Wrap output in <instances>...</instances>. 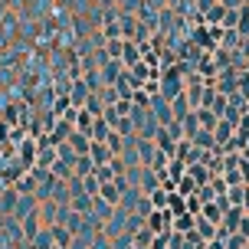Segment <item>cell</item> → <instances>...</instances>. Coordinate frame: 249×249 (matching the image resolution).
Here are the masks:
<instances>
[{"instance_id":"obj_9","label":"cell","mask_w":249,"mask_h":249,"mask_svg":"<svg viewBox=\"0 0 249 249\" xmlns=\"http://www.w3.org/2000/svg\"><path fill=\"white\" fill-rule=\"evenodd\" d=\"M239 92H243V102H249V72L239 75Z\"/></svg>"},{"instance_id":"obj_11","label":"cell","mask_w":249,"mask_h":249,"mask_svg":"<svg viewBox=\"0 0 249 249\" xmlns=\"http://www.w3.org/2000/svg\"><path fill=\"white\" fill-rule=\"evenodd\" d=\"M190 174H194V177H197V180H200V184H203V180H207V171H200V167H194V164H190Z\"/></svg>"},{"instance_id":"obj_7","label":"cell","mask_w":249,"mask_h":249,"mask_svg":"<svg viewBox=\"0 0 249 249\" xmlns=\"http://www.w3.org/2000/svg\"><path fill=\"white\" fill-rule=\"evenodd\" d=\"M115 187H118V184H102V197L108 200V203H115V200H118V190H115Z\"/></svg>"},{"instance_id":"obj_3","label":"cell","mask_w":249,"mask_h":249,"mask_svg":"<svg viewBox=\"0 0 249 249\" xmlns=\"http://www.w3.org/2000/svg\"><path fill=\"white\" fill-rule=\"evenodd\" d=\"M187 102H190V95H177V99H171V108H174L177 122H184L187 115H190V112H187Z\"/></svg>"},{"instance_id":"obj_6","label":"cell","mask_w":249,"mask_h":249,"mask_svg":"<svg viewBox=\"0 0 249 249\" xmlns=\"http://www.w3.org/2000/svg\"><path fill=\"white\" fill-rule=\"evenodd\" d=\"M72 148L79 151V154H82V151H89V148H92V144H89V138H82V135H79V131H75V135H72Z\"/></svg>"},{"instance_id":"obj_8","label":"cell","mask_w":249,"mask_h":249,"mask_svg":"<svg viewBox=\"0 0 249 249\" xmlns=\"http://www.w3.org/2000/svg\"><path fill=\"white\" fill-rule=\"evenodd\" d=\"M194 190H197V184H194L190 177H184V180H180V194H184V197H190Z\"/></svg>"},{"instance_id":"obj_14","label":"cell","mask_w":249,"mask_h":249,"mask_svg":"<svg viewBox=\"0 0 249 249\" xmlns=\"http://www.w3.org/2000/svg\"><path fill=\"white\" fill-rule=\"evenodd\" d=\"M207 249H226V246L220 243V239H210V246H207Z\"/></svg>"},{"instance_id":"obj_2","label":"cell","mask_w":249,"mask_h":249,"mask_svg":"<svg viewBox=\"0 0 249 249\" xmlns=\"http://www.w3.org/2000/svg\"><path fill=\"white\" fill-rule=\"evenodd\" d=\"M190 144H197V148H216V138H213V131L200 128L197 135H194V141H190Z\"/></svg>"},{"instance_id":"obj_12","label":"cell","mask_w":249,"mask_h":249,"mask_svg":"<svg viewBox=\"0 0 249 249\" xmlns=\"http://www.w3.org/2000/svg\"><path fill=\"white\" fill-rule=\"evenodd\" d=\"M0 207H3V210H13V194H3V200H0Z\"/></svg>"},{"instance_id":"obj_13","label":"cell","mask_w":249,"mask_h":249,"mask_svg":"<svg viewBox=\"0 0 249 249\" xmlns=\"http://www.w3.org/2000/svg\"><path fill=\"white\" fill-rule=\"evenodd\" d=\"M243 210L249 213V187H246V190H243Z\"/></svg>"},{"instance_id":"obj_10","label":"cell","mask_w":249,"mask_h":249,"mask_svg":"<svg viewBox=\"0 0 249 249\" xmlns=\"http://www.w3.org/2000/svg\"><path fill=\"white\" fill-rule=\"evenodd\" d=\"M187 226L194 230V216H190V213H180V220H177V230H187Z\"/></svg>"},{"instance_id":"obj_15","label":"cell","mask_w":249,"mask_h":249,"mask_svg":"<svg viewBox=\"0 0 249 249\" xmlns=\"http://www.w3.org/2000/svg\"><path fill=\"white\" fill-rule=\"evenodd\" d=\"M246 243H249V236H246Z\"/></svg>"},{"instance_id":"obj_1","label":"cell","mask_w":249,"mask_h":249,"mask_svg":"<svg viewBox=\"0 0 249 249\" xmlns=\"http://www.w3.org/2000/svg\"><path fill=\"white\" fill-rule=\"evenodd\" d=\"M200 213H203V220H210V223H223V207H213V203H203L200 207Z\"/></svg>"},{"instance_id":"obj_4","label":"cell","mask_w":249,"mask_h":249,"mask_svg":"<svg viewBox=\"0 0 249 249\" xmlns=\"http://www.w3.org/2000/svg\"><path fill=\"white\" fill-rule=\"evenodd\" d=\"M23 233H26L30 239H33V236L39 233V220H36V210L30 213V216H23Z\"/></svg>"},{"instance_id":"obj_5","label":"cell","mask_w":249,"mask_h":249,"mask_svg":"<svg viewBox=\"0 0 249 249\" xmlns=\"http://www.w3.org/2000/svg\"><path fill=\"white\" fill-rule=\"evenodd\" d=\"M50 236L56 239V243H59V249H66L69 243H72V236H69V230H66V226H53V233H50Z\"/></svg>"}]
</instances>
